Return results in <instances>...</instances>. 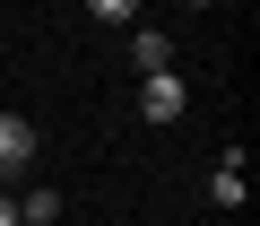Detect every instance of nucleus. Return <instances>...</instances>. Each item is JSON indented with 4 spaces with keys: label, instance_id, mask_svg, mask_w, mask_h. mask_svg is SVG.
I'll use <instances>...</instances> for the list:
<instances>
[{
    "label": "nucleus",
    "instance_id": "f257e3e1",
    "mask_svg": "<svg viewBox=\"0 0 260 226\" xmlns=\"http://www.w3.org/2000/svg\"><path fill=\"white\" fill-rule=\"evenodd\" d=\"M26 165H35V122L26 113H0V183L26 174Z\"/></svg>",
    "mask_w": 260,
    "mask_h": 226
},
{
    "label": "nucleus",
    "instance_id": "f03ea898",
    "mask_svg": "<svg viewBox=\"0 0 260 226\" xmlns=\"http://www.w3.org/2000/svg\"><path fill=\"white\" fill-rule=\"evenodd\" d=\"M139 113H148V122H174V113H182V78L174 70H148L139 78Z\"/></svg>",
    "mask_w": 260,
    "mask_h": 226
},
{
    "label": "nucleus",
    "instance_id": "7ed1b4c3",
    "mask_svg": "<svg viewBox=\"0 0 260 226\" xmlns=\"http://www.w3.org/2000/svg\"><path fill=\"white\" fill-rule=\"evenodd\" d=\"M208 200H217V209H243V200H251V183H243V148L208 174Z\"/></svg>",
    "mask_w": 260,
    "mask_h": 226
},
{
    "label": "nucleus",
    "instance_id": "20e7f679",
    "mask_svg": "<svg viewBox=\"0 0 260 226\" xmlns=\"http://www.w3.org/2000/svg\"><path fill=\"white\" fill-rule=\"evenodd\" d=\"M130 61H139V78H148V70H174V44H165L156 26H130Z\"/></svg>",
    "mask_w": 260,
    "mask_h": 226
},
{
    "label": "nucleus",
    "instance_id": "39448f33",
    "mask_svg": "<svg viewBox=\"0 0 260 226\" xmlns=\"http://www.w3.org/2000/svg\"><path fill=\"white\" fill-rule=\"evenodd\" d=\"M52 217H61V191H44V183H35V191L18 200V226H52Z\"/></svg>",
    "mask_w": 260,
    "mask_h": 226
},
{
    "label": "nucleus",
    "instance_id": "423d86ee",
    "mask_svg": "<svg viewBox=\"0 0 260 226\" xmlns=\"http://www.w3.org/2000/svg\"><path fill=\"white\" fill-rule=\"evenodd\" d=\"M87 9H95L104 26H130V18H139V0H87Z\"/></svg>",
    "mask_w": 260,
    "mask_h": 226
},
{
    "label": "nucleus",
    "instance_id": "0eeeda50",
    "mask_svg": "<svg viewBox=\"0 0 260 226\" xmlns=\"http://www.w3.org/2000/svg\"><path fill=\"white\" fill-rule=\"evenodd\" d=\"M0 226H18V191H0Z\"/></svg>",
    "mask_w": 260,
    "mask_h": 226
},
{
    "label": "nucleus",
    "instance_id": "6e6552de",
    "mask_svg": "<svg viewBox=\"0 0 260 226\" xmlns=\"http://www.w3.org/2000/svg\"><path fill=\"white\" fill-rule=\"evenodd\" d=\"M191 9H208V0H191Z\"/></svg>",
    "mask_w": 260,
    "mask_h": 226
}]
</instances>
